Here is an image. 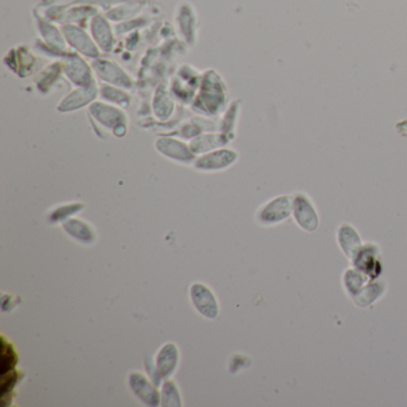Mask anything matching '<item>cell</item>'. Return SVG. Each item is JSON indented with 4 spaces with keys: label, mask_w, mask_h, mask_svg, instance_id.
<instances>
[{
    "label": "cell",
    "mask_w": 407,
    "mask_h": 407,
    "mask_svg": "<svg viewBox=\"0 0 407 407\" xmlns=\"http://www.w3.org/2000/svg\"><path fill=\"white\" fill-rule=\"evenodd\" d=\"M189 293L190 300L198 314L210 320L218 318L220 314V306L218 298L209 287L201 282H195L190 287Z\"/></svg>",
    "instance_id": "6da1fadb"
},
{
    "label": "cell",
    "mask_w": 407,
    "mask_h": 407,
    "mask_svg": "<svg viewBox=\"0 0 407 407\" xmlns=\"http://www.w3.org/2000/svg\"><path fill=\"white\" fill-rule=\"evenodd\" d=\"M128 385L133 394L147 406H160V392L151 378L140 372H131Z\"/></svg>",
    "instance_id": "7a4b0ae2"
},
{
    "label": "cell",
    "mask_w": 407,
    "mask_h": 407,
    "mask_svg": "<svg viewBox=\"0 0 407 407\" xmlns=\"http://www.w3.org/2000/svg\"><path fill=\"white\" fill-rule=\"evenodd\" d=\"M238 159L237 152L233 150H216L209 152L195 160L193 166L198 171L203 173H214L230 168Z\"/></svg>",
    "instance_id": "3957f363"
},
{
    "label": "cell",
    "mask_w": 407,
    "mask_h": 407,
    "mask_svg": "<svg viewBox=\"0 0 407 407\" xmlns=\"http://www.w3.org/2000/svg\"><path fill=\"white\" fill-rule=\"evenodd\" d=\"M292 198L280 196L266 203L258 213V221L263 225H273L283 221L292 213Z\"/></svg>",
    "instance_id": "277c9868"
},
{
    "label": "cell",
    "mask_w": 407,
    "mask_h": 407,
    "mask_svg": "<svg viewBox=\"0 0 407 407\" xmlns=\"http://www.w3.org/2000/svg\"><path fill=\"white\" fill-rule=\"evenodd\" d=\"M179 349L175 343L170 342L159 349L154 358V365L163 381L173 378L179 365Z\"/></svg>",
    "instance_id": "5b68a950"
},
{
    "label": "cell",
    "mask_w": 407,
    "mask_h": 407,
    "mask_svg": "<svg viewBox=\"0 0 407 407\" xmlns=\"http://www.w3.org/2000/svg\"><path fill=\"white\" fill-rule=\"evenodd\" d=\"M156 148L163 156L183 164H190L195 160V153L191 151V148L176 139L170 138L158 139L156 141Z\"/></svg>",
    "instance_id": "8992f818"
},
{
    "label": "cell",
    "mask_w": 407,
    "mask_h": 407,
    "mask_svg": "<svg viewBox=\"0 0 407 407\" xmlns=\"http://www.w3.org/2000/svg\"><path fill=\"white\" fill-rule=\"evenodd\" d=\"M63 228L71 238L79 243L85 245H93L96 243L97 234L93 227L90 223L83 221L81 218H68L63 223Z\"/></svg>",
    "instance_id": "52a82bcc"
},
{
    "label": "cell",
    "mask_w": 407,
    "mask_h": 407,
    "mask_svg": "<svg viewBox=\"0 0 407 407\" xmlns=\"http://www.w3.org/2000/svg\"><path fill=\"white\" fill-rule=\"evenodd\" d=\"M294 214L300 226L312 231L318 225V216L312 202L307 196L298 193L294 201Z\"/></svg>",
    "instance_id": "ba28073f"
},
{
    "label": "cell",
    "mask_w": 407,
    "mask_h": 407,
    "mask_svg": "<svg viewBox=\"0 0 407 407\" xmlns=\"http://www.w3.org/2000/svg\"><path fill=\"white\" fill-rule=\"evenodd\" d=\"M227 143L228 138L225 135H202L190 143V148L195 154H200L225 146Z\"/></svg>",
    "instance_id": "9c48e42d"
},
{
    "label": "cell",
    "mask_w": 407,
    "mask_h": 407,
    "mask_svg": "<svg viewBox=\"0 0 407 407\" xmlns=\"http://www.w3.org/2000/svg\"><path fill=\"white\" fill-rule=\"evenodd\" d=\"M182 395L179 388L176 385V382L168 378L164 380L161 385L160 390V406L163 407H181Z\"/></svg>",
    "instance_id": "30bf717a"
},
{
    "label": "cell",
    "mask_w": 407,
    "mask_h": 407,
    "mask_svg": "<svg viewBox=\"0 0 407 407\" xmlns=\"http://www.w3.org/2000/svg\"><path fill=\"white\" fill-rule=\"evenodd\" d=\"M18 355L11 343H6L5 337L1 340V373L9 372L16 368Z\"/></svg>",
    "instance_id": "8fae6325"
},
{
    "label": "cell",
    "mask_w": 407,
    "mask_h": 407,
    "mask_svg": "<svg viewBox=\"0 0 407 407\" xmlns=\"http://www.w3.org/2000/svg\"><path fill=\"white\" fill-rule=\"evenodd\" d=\"M83 208H84V205L81 203H72L68 206L60 207L49 215V221L53 223H65L66 220L71 218L72 215L77 214Z\"/></svg>",
    "instance_id": "7c38bea8"
}]
</instances>
